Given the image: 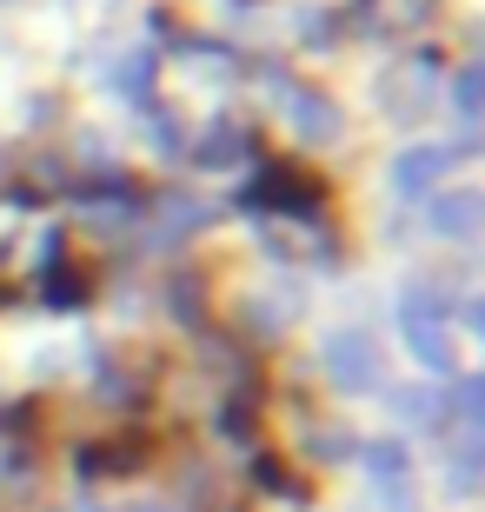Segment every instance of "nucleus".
<instances>
[{"label":"nucleus","mask_w":485,"mask_h":512,"mask_svg":"<svg viewBox=\"0 0 485 512\" xmlns=\"http://www.w3.org/2000/svg\"><path fill=\"white\" fill-rule=\"evenodd\" d=\"M319 366H326V380H333L339 393H379V386H386V353H379L373 333H359V326L326 333Z\"/></svg>","instance_id":"nucleus-1"},{"label":"nucleus","mask_w":485,"mask_h":512,"mask_svg":"<svg viewBox=\"0 0 485 512\" xmlns=\"http://www.w3.org/2000/svg\"><path fill=\"white\" fill-rule=\"evenodd\" d=\"M399 333H406L412 360L426 373H452V340H446V300L432 286H406L399 300Z\"/></svg>","instance_id":"nucleus-2"},{"label":"nucleus","mask_w":485,"mask_h":512,"mask_svg":"<svg viewBox=\"0 0 485 512\" xmlns=\"http://www.w3.org/2000/svg\"><path fill=\"white\" fill-rule=\"evenodd\" d=\"M240 207L246 213H293V220H313V213L326 207V187H319L313 173H299V167H266L260 180L240 193Z\"/></svg>","instance_id":"nucleus-3"},{"label":"nucleus","mask_w":485,"mask_h":512,"mask_svg":"<svg viewBox=\"0 0 485 512\" xmlns=\"http://www.w3.org/2000/svg\"><path fill=\"white\" fill-rule=\"evenodd\" d=\"M446 167H452L446 147H412V153H399V160H392V193H399V200H426V193H439Z\"/></svg>","instance_id":"nucleus-4"},{"label":"nucleus","mask_w":485,"mask_h":512,"mask_svg":"<svg viewBox=\"0 0 485 512\" xmlns=\"http://www.w3.org/2000/svg\"><path fill=\"white\" fill-rule=\"evenodd\" d=\"M432 233L439 240H472L479 233V193H432Z\"/></svg>","instance_id":"nucleus-5"},{"label":"nucleus","mask_w":485,"mask_h":512,"mask_svg":"<svg viewBox=\"0 0 485 512\" xmlns=\"http://www.w3.org/2000/svg\"><path fill=\"white\" fill-rule=\"evenodd\" d=\"M280 107H286V120H293L306 140H333V133H339V107L326 94H306V87H299V94H286Z\"/></svg>","instance_id":"nucleus-6"},{"label":"nucleus","mask_w":485,"mask_h":512,"mask_svg":"<svg viewBox=\"0 0 485 512\" xmlns=\"http://www.w3.org/2000/svg\"><path fill=\"white\" fill-rule=\"evenodd\" d=\"M87 293H94V286H87V273H80V266H60V260H47L40 300L54 306V313H80V306H87Z\"/></svg>","instance_id":"nucleus-7"},{"label":"nucleus","mask_w":485,"mask_h":512,"mask_svg":"<svg viewBox=\"0 0 485 512\" xmlns=\"http://www.w3.org/2000/svg\"><path fill=\"white\" fill-rule=\"evenodd\" d=\"M359 459H366V473H373V486L386 493V486H412V459L399 439H373V446H359Z\"/></svg>","instance_id":"nucleus-8"},{"label":"nucleus","mask_w":485,"mask_h":512,"mask_svg":"<svg viewBox=\"0 0 485 512\" xmlns=\"http://www.w3.org/2000/svg\"><path fill=\"white\" fill-rule=\"evenodd\" d=\"M446 486H452V499L479 493V433H459V446L446 453Z\"/></svg>","instance_id":"nucleus-9"},{"label":"nucleus","mask_w":485,"mask_h":512,"mask_svg":"<svg viewBox=\"0 0 485 512\" xmlns=\"http://www.w3.org/2000/svg\"><path fill=\"white\" fill-rule=\"evenodd\" d=\"M253 473H260V486H266V493H280V499H293V506H306V486L293 479V466H286V459H260Z\"/></svg>","instance_id":"nucleus-10"},{"label":"nucleus","mask_w":485,"mask_h":512,"mask_svg":"<svg viewBox=\"0 0 485 512\" xmlns=\"http://www.w3.org/2000/svg\"><path fill=\"white\" fill-rule=\"evenodd\" d=\"M113 87H127L133 100H153V54H133L127 67H113Z\"/></svg>","instance_id":"nucleus-11"},{"label":"nucleus","mask_w":485,"mask_h":512,"mask_svg":"<svg viewBox=\"0 0 485 512\" xmlns=\"http://www.w3.org/2000/svg\"><path fill=\"white\" fill-rule=\"evenodd\" d=\"M240 147H246L240 127H213V133H206V147H200V160H206V167H226V160H240Z\"/></svg>","instance_id":"nucleus-12"},{"label":"nucleus","mask_w":485,"mask_h":512,"mask_svg":"<svg viewBox=\"0 0 485 512\" xmlns=\"http://www.w3.org/2000/svg\"><path fill=\"white\" fill-rule=\"evenodd\" d=\"M452 107H459V114H479V67H466V74H459V87H452Z\"/></svg>","instance_id":"nucleus-13"},{"label":"nucleus","mask_w":485,"mask_h":512,"mask_svg":"<svg viewBox=\"0 0 485 512\" xmlns=\"http://www.w3.org/2000/svg\"><path fill=\"white\" fill-rule=\"evenodd\" d=\"M133 512H173V506H133Z\"/></svg>","instance_id":"nucleus-14"},{"label":"nucleus","mask_w":485,"mask_h":512,"mask_svg":"<svg viewBox=\"0 0 485 512\" xmlns=\"http://www.w3.org/2000/svg\"><path fill=\"white\" fill-rule=\"evenodd\" d=\"M74 512H100V506H87V499H80V506H74Z\"/></svg>","instance_id":"nucleus-15"}]
</instances>
